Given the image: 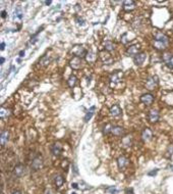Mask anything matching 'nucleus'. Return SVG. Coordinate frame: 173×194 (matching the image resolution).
Returning <instances> with one entry per match:
<instances>
[{"label": "nucleus", "mask_w": 173, "mask_h": 194, "mask_svg": "<svg viewBox=\"0 0 173 194\" xmlns=\"http://www.w3.org/2000/svg\"><path fill=\"white\" fill-rule=\"evenodd\" d=\"M86 52H88V51H86L85 49V47H83L81 45H75L71 49L72 54H74V56H76V57H79V58H81L83 56H86Z\"/></svg>", "instance_id": "1"}, {"label": "nucleus", "mask_w": 173, "mask_h": 194, "mask_svg": "<svg viewBox=\"0 0 173 194\" xmlns=\"http://www.w3.org/2000/svg\"><path fill=\"white\" fill-rule=\"evenodd\" d=\"M158 85V78L156 76H152V77L148 78L146 81V88L148 90H154Z\"/></svg>", "instance_id": "2"}, {"label": "nucleus", "mask_w": 173, "mask_h": 194, "mask_svg": "<svg viewBox=\"0 0 173 194\" xmlns=\"http://www.w3.org/2000/svg\"><path fill=\"white\" fill-rule=\"evenodd\" d=\"M26 174V167L24 164H17L13 169V177L21 178Z\"/></svg>", "instance_id": "3"}, {"label": "nucleus", "mask_w": 173, "mask_h": 194, "mask_svg": "<svg viewBox=\"0 0 173 194\" xmlns=\"http://www.w3.org/2000/svg\"><path fill=\"white\" fill-rule=\"evenodd\" d=\"M139 50H141V47H139V45H137V44H134V45H132L129 46L127 49H126V54H127V56H137V54L139 53Z\"/></svg>", "instance_id": "4"}, {"label": "nucleus", "mask_w": 173, "mask_h": 194, "mask_svg": "<svg viewBox=\"0 0 173 194\" xmlns=\"http://www.w3.org/2000/svg\"><path fill=\"white\" fill-rule=\"evenodd\" d=\"M154 95L151 94V93H146L141 96V102L145 105H151L154 102Z\"/></svg>", "instance_id": "5"}, {"label": "nucleus", "mask_w": 173, "mask_h": 194, "mask_svg": "<svg viewBox=\"0 0 173 194\" xmlns=\"http://www.w3.org/2000/svg\"><path fill=\"white\" fill-rule=\"evenodd\" d=\"M43 167V158L41 156H37L33 159L32 164H31V168L34 171H39L40 169Z\"/></svg>", "instance_id": "6"}, {"label": "nucleus", "mask_w": 173, "mask_h": 194, "mask_svg": "<svg viewBox=\"0 0 173 194\" xmlns=\"http://www.w3.org/2000/svg\"><path fill=\"white\" fill-rule=\"evenodd\" d=\"M159 118H160V113L157 109H151L148 113V119L151 123H156L159 121Z\"/></svg>", "instance_id": "7"}, {"label": "nucleus", "mask_w": 173, "mask_h": 194, "mask_svg": "<svg viewBox=\"0 0 173 194\" xmlns=\"http://www.w3.org/2000/svg\"><path fill=\"white\" fill-rule=\"evenodd\" d=\"M62 149H63V147H62L61 143L56 142V143H54L52 145V147H51V152H52V154L55 155V156H59L62 152Z\"/></svg>", "instance_id": "8"}, {"label": "nucleus", "mask_w": 173, "mask_h": 194, "mask_svg": "<svg viewBox=\"0 0 173 194\" xmlns=\"http://www.w3.org/2000/svg\"><path fill=\"white\" fill-rule=\"evenodd\" d=\"M146 57H147V54L145 52H139L137 56L134 57V61L137 66H142V64L145 62L146 61Z\"/></svg>", "instance_id": "9"}, {"label": "nucleus", "mask_w": 173, "mask_h": 194, "mask_svg": "<svg viewBox=\"0 0 173 194\" xmlns=\"http://www.w3.org/2000/svg\"><path fill=\"white\" fill-rule=\"evenodd\" d=\"M69 64L71 69H74V70H79V69L81 68V58L74 56V58L69 61Z\"/></svg>", "instance_id": "10"}, {"label": "nucleus", "mask_w": 173, "mask_h": 194, "mask_svg": "<svg viewBox=\"0 0 173 194\" xmlns=\"http://www.w3.org/2000/svg\"><path fill=\"white\" fill-rule=\"evenodd\" d=\"M153 137V132L151 129L149 128H146L143 130V132H142V138H143V140L145 142H148L150 141L151 139H152Z\"/></svg>", "instance_id": "11"}, {"label": "nucleus", "mask_w": 173, "mask_h": 194, "mask_svg": "<svg viewBox=\"0 0 173 194\" xmlns=\"http://www.w3.org/2000/svg\"><path fill=\"white\" fill-rule=\"evenodd\" d=\"M122 7H123L124 10H126V12H132V10H134V8H136V2L132 1V0L124 1L123 4H122Z\"/></svg>", "instance_id": "12"}, {"label": "nucleus", "mask_w": 173, "mask_h": 194, "mask_svg": "<svg viewBox=\"0 0 173 194\" xmlns=\"http://www.w3.org/2000/svg\"><path fill=\"white\" fill-rule=\"evenodd\" d=\"M111 134L116 136V137H121V136L124 135V129L120 126H113L112 130H111Z\"/></svg>", "instance_id": "13"}, {"label": "nucleus", "mask_w": 173, "mask_h": 194, "mask_svg": "<svg viewBox=\"0 0 173 194\" xmlns=\"http://www.w3.org/2000/svg\"><path fill=\"white\" fill-rule=\"evenodd\" d=\"M8 139H9V132L7 130H4L1 132V135H0V143H1V146L3 147L7 143Z\"/></svg>", "instance_id": "14"}, {"label": "nucleus", "mask_w": 173, "mask_h": 194, "mask_svg": "<svg viewBox=\"0 0 173 194\" xmlns=\"http://www.w3.org/2000/svg\"><path fill=\"white\" fill-rule=\"evenodd\" d=\"M167 45H168L167 43H164V42H161V41H157V40H154V42H153L154 48L159 51H164L167 48Z\"/></svg>", "instance_id": "15"}, {"label": "nucleus", "mask_w": 173, "mask_h": 194, "mask_svg": "<svg viewBox=\"0 0 173 194\" xmlns=\"http://www.w3.org/2000/svg\"><path fill=\"white\" fill-rule=\"evenodd\" d=\"M86 61L89 62V63H94L95 61H97V54L93 51H88L86 54Z\"/></svg>", "instance_id": "16"}, {"label": "nucleus", "mask_w": 173, "mask_h": 194, "mask_svg": "<svg viewBox=\"0 0 173 194\" xmlns=\"http://www.w3.org/2000/svg\"><path fill=\"white\" fill-rule=\"evenodd\" d=\"M100 57H101V59L103 61V62L105 64H110V63H112V61H113V59H112V57L110 56V54L109 53H107V52H100Z\"/></svg>", "instance_id": "17"}, {"label": "nucleus", "mask_w": 173, "mask_h": 194, "mask_svg": "<svg viewBox=\"0 0 173 194\" xmlns=\"http://www.w3.org/2000/svg\"><path fill=\"white\" fill-rule=\"evenodd\" d=\"M110 115H112V117H117V115H121V108L120 106L118 105V104H115V105H113L111 108H110L109 110Z\"/></svg>", "instance_id": "18"}, {"label": "nucleus", "mask_w": 173, "mask_h": 194, "mask_svg": "<svg viewBox=\"0 0 173 194\" xmlns=\"http://www.w3.org/2000/svg\"><path fill=\"white\" fill-rule=\"evenodd\" d=\"M127 164H128V159L125 156H120L117 159V164H118V168L120 169V170L125 168V167L127 166Z\"/></svg>", "instance_id": "19"}, {"label": "nucleus", "mask_w": 173, "mask_h": 194, "mask_svg": "<svg viewBox=\"0 0 173 194\" xmlns=\"http://www.w3.org/2000/svg\"><path fill=\"white\" fill-rule=\"evenodd\" d=\"M155 40L157 41H161V42H164V43H167L168 44V37L166 36L165 34L161 32H158L155 34Z\"/></svg>", "instance_id": "20"}, {"label": "nucleus", "mask_w": 173, "mask_h": 194, "mask_svg": "<svg viewBox=\"0 0 173 194\" xmlns=\"http://www.w3.org/2000/svg\"><path fill=\"white\" fill-rule=\"evenodd\" d=\"M121 76H122V74H120L119 71H116V72L113 73L111 75V77H110V81H111L112 83H118L121 79Z\"/></svg>", "instance_id": "21"}, {"label": "nucleus", "mask_w": 173, "mask_h": 194, "mask_svg": "<svg viewBox=\"0 0 173 194\" xmlns=\"http://www.w3.org/2000/svg\"><path fill=\"white\" fill-rule=\"evenodd\" d=\"M54 183H55V185H56L57 188H60L62 185H63V183H64V178L62 177L61 175L55 176V178H54Z\"/></svg>", "instance_id": "22"}, {"label": "nucleus", "mask_w": 173, "mask_h": 194, "mask_svg": "<svg viewBox=\"0 0 173 194\" xmlns=\"http://www.w3.org/2000/svg\"><path fill=\"white\" fill-rule=\"evenodd\" d=\"M13 19H23V12H21V8L19 6H17L16 8L13 12Z\"/></svg>", "instance_id": "23"}, {"label": "nucleus", "mask_w": 173, "mask_h": 194, "mask_svg": "<svg viewBox=\"0 0 173 194\" xmlns=\"http://www.w3.org/2000/svg\"><path fill=\"white\" fill-rule=\"evenodd\" d=\"M76 83H77V79H76V77H75L74 75H71L69 78H68L67 84H68V86H69L70 88H74V87L76 85Z\"/></svg>", "instance_id": "24"}, {"label": "nucleus", "mask_w": 173, "mask_h": 194, "mask_svg": "<svg viewBox=\"0 0 173 194\" xmlns=\"http://www.w3.org/2000/svg\"><path fill=\"white\" fill-rule=\"evenodd\" d=\"M104 48H105V50H107V51H113L115 49V45L113 44V42L107 40V41L104 42Z\"/></svg>", "instance_id": "25"}, {"label": "nucleus", "mask_w": 173, "mask_h": 194, "mask_svg": "<svg viewBox=\"0 0 173 194\" xmlns=\"http://www.w3.org/2000/svg\"><path fill=\"white\" fill-rule=\"evenodd\" d=\"M121 143L124 147H129L132 145V137L130 136H124L121 140Z\"/></svg>", "instance_id": "26"}, {"label": "nucleus", "mask_w": 173, "mask_h": 194, "mask_svg": "<svg viewBox=\"0 0 173 194\" xmlns=\"http://www.w3.org/2000/svg\"><path fill=\"white\" fill-rule=\"evenodd\" d=\"M96 109V107L95 106H92L90 109H89V111L86 113V115H85V118H84V121H85L86 123L89 122L91 120V118H92V115H94V110Z\"/></svg>", "instance_id": "27"}, {"label": "nucleus", "mask_w": 173, "mask_h": 194, "mask_svg": "<svg viewBox=\"0 0 173 194\" xmlns=\"http://www.w3.org/2000/svg\"><path fill=\"white\" fill-rule=\"evenodd\" d=\"M172 58H173V55L169 52H166V53H164V54L162 55V61H163L164 62H166V63L169 62Z\"/></svg>", "instance_id": "28"}, {"label": "nucleus", "mask_w": 173, "mask_h": 194, "mask_svg": "<svg viewBox=\"0 0 173 194\" xmlns=\"http://www.w3.org/2000/svg\"><path fill=\"white\" fill-rule=\"evenodd\" d=\"M10 115V111L8 110V109L2 107L1 108V113H0V117H1V119H4V118H7L8 115Z\"/></svg>", "instance_id": "29"}, {"label": "nucleus", "mask_w": 173, "mask_h": 194, "mask_svg": "<svg viewBox=\"0 0 173 194\" xmlns=\"http://www.w3.org/2000/svg\"><path fill=\"white\" fill-rule=\"evenodd\" d=\"M106 191H107V192H109V193H111V194H117V193L119 192V190H118V189H117L115 186H110V187H108V188L106 189Z\"/></svg>", "instance_id": "30"}, {"label": "nucleus", "mask_w": 173, "mask_h": 194, "mask_svg": "<svg viewBox=\"0 0 173 194\" xmlns=\"http://www.w3.org/2000/svg\"><path fill=\"white\" fill-rule=\"evenodd\" d=\"M112 125H110V124H108V125H106L105 127H104V130H103V133L105 134V135H107V134H109V133H111V130H112Z\"/></svg>", "instance_id": "31"}, {"label": "nucleus", "mask_w": 173, "mask_h": 194, "mask_svg": "<svg viewBox=\"0 0 173 194\" xmlns=\"http://www.w3.org/2000/svg\"><path fill=\"white\" fill-rule=\"evenodd\" d=\"M49 62H50V59L48 58L47 55H45V56H43V57L41 58V63H42V66H48V64H49Z\"/></svg>", "instance_id": "32"}, {"label": "nucleus", "mask_w": 173, "mask_h": 194, "mask_svg": "<svg viewBox=\"0 0 173 194\" xmlns=\"http://www.w3.org/2000/svg\"><path fill=\"white\" fill-rule=\"evenodd\" d=\"M75 19H76L77 24H79V25H81H81H84V23H85V21H84V19H81V17H77Z\"/></svg>", "instance_id": "33"}, {"label": "nucleus", "mask_w": 173, "mask_h": 194, "mask_svg": "<svg viewBox=\"0 0 173 194\" xmlns=\"http://www.w3.org/2000/svg\"><path fill=\"white\" fill-rule=\"evenodd\" d=\"M168 152H169L170 155L173 154V144H170L169 147H168Z\"/></svg>", "instance_id": "34"}, {"label": "nucleus", "mask_w": 173, "mask_h": 194, "mask_svg": "<svg viewBox=\"0 0 173 194\" xmlns=\"http://www.w3.org/2000/svg\"><path fill=\"white\" fill-rule=\"evenodd\" d=\"M166 64H167L168 68H170V69H172V70H173V58H172L169 62H167Z\"/></svg>", "instance_id": "35"}, {"label": "nucleus", "mask_w": 173, "mask_h": 194, "mask_svg": "<svg viewBox=\"0 0 173 194\" xmlns=\"http://www.w3.org/2000/svg\"><path fill=\"white\" fill-rule=\"evenodd\" d=\"M1 17H2V19H4V17H7V12H6V10H2V12H1Z\"/></svg>", "instance_id": "36"}, {"label": "nucleus", "mask_w": 173, "mask_h": 194, "mask_svg": "<svg viewBox=\"0 0 173 194\" xmlns=\"http://www.w3.org/2000/svg\"><path fill=\"white\" fill-rule=\"evenodd\" d=\"M157 172H158V170H155V171H152V172H149L148 175L149 176H155L157 174Z\"/></svg>", "instance_id": "37"}, {"label": "nucleus", "mask_w": 173, "mask_h": 194, "mask_svg": "<svg viewBox=\"0 0 173 194\" xmlns=\"http://www.w3.org/2000/svg\"><path fill=\"white\" fill-rule=\"evenodd\" d=\"M71 186H72V188H74V189L79 188V184H77V183H72Z\"/></svg>", "instance_id": "38"}, {"label": "nucleus", "mask_w": 173, "mask_h": 194, "mask_svg": "<svg viewBox=\"0 0 173 194\" xmlns=\"http://www.w3.org/2000/svg\"><path fill=\"white\" fill-rule=\"evenodd\" d=\"M24 55H25V50H21V52H19V56H21V57H23Z\"/></svg>", "instance_id": "39"}, {"label": "nucleus", "mask_w": 173, "mask_h": 194, "mask_svg": "<svg viewBox=\"0 0 173 194\" xmlns=\"http://www.w3.org/2000/svg\"><path fill=\"white\" fill-rule=\"evenodd\" d=\"M4 48H5V43H4V42H2V43H1V50H4Z\"/></svg>", "instance_id": "40"}, {"label": "nucleus", "mask_w": 173, "mask_h": 194, "mask_svg": "<svg viewBox=\"0 0 173 194\" xmlns=\"http://www.w3.org/2000/svg\"><path fill=\"white\" fill-rule=\"evenodd\" d=\"M74 174H77V173H79V172H77V168L74 166Z\"/></svg>", "instance_id": "41"}, {"label": "nucleus", "mask_w": 173, "mask_h": 194, "mask_svg": "<svg viewBox=\"0 0 173 194\" xmlns=\"http://www.w3.org/2000/svg\"><path fill=\"white\" fill-rule=\"evenodd\" d=\"M4 61H5V58H4V57H1V64H3Z\"/></svg>", "instance_id": "42"}, {"label": "nucleus", "mask_w": 173, "mask_h": 194, "mask_svg": "<svg viewBox=\"0 0 173 194\" xmlns=\"http://www.w3.org/2000/svg\"><path fill=\"white\" fill-rule=\"evenodd\" d=\"M51 2H52V1H45V4H46V5H50Z\"/></svg>", "instance_id": "43"}, {"label": "nucleus", "mask_w": 173, "mask_h": 194, "mask_svg": "<svg viewBox=\"0 0 173 194\" xmlns=\"http://www.w3.org/2000/svg\"><path fill=\"white\" fill-rule=\"evenodd\" d=\"M12 194H21V191H15V192H13Z\"/></svg>", "instance_id": "44"}, {"label": "nucleus", "mask_w": 173, "mask_h": 194, "mask_svg": "<svg viewBox=\"0 0 173 194\" xmlns=\"http://www.w3.org/2000/svg\"><path fill=\"white\" fill-rule=\"evenodd\" d=\"M71 194H76V193H75V192H74V193H71Z\"/></svg>", "instance_id": "45"}]
</instances>
